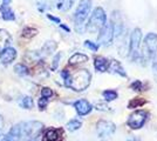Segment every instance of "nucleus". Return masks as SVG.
<instances>
[{
    "label": "nucleus",
    "instance_id": "f257e3e1",
    "mask_svg": "<svg viewBox=\"0 0 157 141\" xmlns=\"http://www.w3.org/2000/svg\"><path fill=\"white\" fill-rule=\"evenodd\" d=\"M62 78L65 80L66 87L76 92H82L90 85L92 74L88 69H78L75 72H69L68 69L62 71Z\"/></svg>",
    "mask_w": 157,
    "mask_h": 141
},
{
    "label": "nucleus",
    "instance_id": "f03ea898",
    "mask_svg": "<svg viewBox=\"0 0 157 141\" xmlns=\"http://www.w3.org/2000/svg\"><path fill=\"white\" fill-rule=\"evenodd\" d=\"M105 22H107V15L105 10L102 7H96L93 11L92 15L86 25V31L90 34L98 33L105 25Z\"/></svg>",
    "mask_w": 157,
    "mask_h": 141
},
{
    "label": "nucleus",
    "instance_id": "7ed1b4c3",
    "mask_svg": "<svg viewBox=\"0 0 157 141\" xmlns=\"http://www.w3.org/2000/svg\"><path fill=\"white\" fill-rule=\"evenodd\" d=\"M157 53V34L156 33H148L145 35L142 45V53L140 54V59L145 61L152 60Z\"/></svg>",
    "mask_w": 157,
    "mask_h": 141
},
{
    "label": "nucleus",
    "instance_id": "20e7f679",
    "mask_svg": "<svg viewBox=\"0 0 157 141\" xmlns=\"http://www.w3.org/2000/svg\"><path fill=\"white\" fill-rule=\"evenodd\" d=\"M90 8H92V0H80L76 11L74 13V21L78 31H81V27L83 26L85 21L89 15Z\"/></svg>",
    "mask_w": 157,
    "mask_h": 141
},
{
    "label": "nucleus",
    "instance_id": "39448f33",
    "mask_svg": "<svg viewBox=\"0 0 157 141\" xmlns=\"http://www.w3.org/2000/svg\"><path fill=\"white\" fill-rule=\"evenodd\" d=\"M20 126H21V136L26 141L36 138L44 127V125L39 121L22 122V123H20Z\"/></svg>",
    "mask_w": 157,
    "mask_h": 141
},
{
    "label": "nucleus",
    "instance_id": "423d86ee",
    "mask_svg": "<svg viewBox=\"0 0 157 141\" xmlns=\"http://www.w3.org/2000/svg\"><path fill=\"white\" fill-rule=\"evenodd\" d=\"M142 40V31L140 28H135L130 35V42H129V55L131 60H137L140 58V46Z\"/></svg>",
    "mask_w": 157,
    "mask_h": 141
},
{
    "label": "nucleus",
    "instance_id": "0eeeda50",
    "mask_svg": "<svg viewBox=\"0 0 157 141\" xmlns=\"http://www.w3.org/2000/svg\"><path fill=\"white\" fill-rule=\"evenodd\" d=\"M148 112L145 111H135L134 113H131L129 119L127 121L128 127H130L131 129H140L144 126V123L148 120Z\"/></svg>",
    "mask_w": 157,
    "mask_h": 141
},
{
    "label": "nucleus",
    "instance_id": "6e6552de",
    "mask_svg": "<svg viewBox=\"0 0 157 141\" xmlns=\"http://www.w3.org/2000/svg\"><path fill=\"white\" fill-rule=\"evenodd\" d=\"M114 28L111 22H105V25L102 27V29L98 32V42L102 46H110L114 41Z\"/></svg>",
    "mask_w": 157,
    "mask_h": 141
},
{
    "label": "nucleus",
    "instance_id": "1a4fd4ad",
    "mask_svg": "<svg viewBox=\"0 0 157 141\" xmlns=\"http://www.w3.org/2000/svg\"><path fill=\"white\" fill-rule=\"evenodd\" d=\"M116 131V126L114 122L111 121H105L101 120L98 122L96 125V132L100 138H107V136H110L115 133Z\"/></svg>",
    "mask_w": 157,
    "mask_h": 141
},
{
    "label": "nucleus",
    "instance_id": "9d476101",
    "mask_svg": "<svg viewBox=\"0 0 157 141\" xmlns=\"http://www.w3.org/2000/svg\"><path fill=\"white\" fill-rule=\"evenodd\" d=\"M17 58V51L13 47H6L0 51V62L4 65H10Z\"/></svg>",
    "mask_w": 157,
    "mask_h": 141
},
{
    "label": "nucleus",
    "instance_id": "9b49d317",
    "mask_svg": "<svg viewBox=\"0 0 157 141\" xmlns=\"http://www.w3.org/2000/svg\"><path fill=\"white\" fill-rule=\"evenodd\" d=\"M74 107H75L76 113H78V115H81V116L89 114L93 109L92 105L87 100H85V99H80V100L75 101V102H74Z\"/></svg>",
    "mask_w": 157,
    "mask_h": 141
},
{
    "label": "nucleus",
    "instance_id": "f8f14e48",
    "mask_svg": "<svg viewBox=\"0 0 157 141\" xmlns=\"http://www.w3.org/2000/svg\"><path fill=\"white\" fill-rule=\"evenodd\" d=\"M20 139H21V126L19 123V125H14L0 141H20Z\"/></svg>",
    "mask_w": 157,
    "mask_h": 141
},
{
    "label": "nucleus",
    "instance_id": "ddd939ff",
    "mask_svg": "<svg viewBox=\"0 0 157 141\" xmlns=\"http://www.w3.org/2000/svg\"><path fill=\"white\" fill-rule=\"evenodd\" d=\"M61 139H62V131L51 128L45 133L42 141H61Z\"/></svg>",
    "mask_w": 157,
    "mask_h": 141
},
{
    "label": "nucleus",
    "instance_id": "4468645a",
    "mask_svg": "<svg viewBox=\"0 0 157 141\" xmlns=\"http://www.w3.org/2000/svg\"><path fill=\"white\" fill-rule=\"evenodd\" d=\"M0 15L4 20L6 21H14L15 20V14L12 11V8L8 6V4H2L0 6Z\"/></svg>",
    "mask_w": 157,
    "mask_h": 141
},
{
    "label": "nucleus",
    "instance_id": "2eb2a0df",
    "mask_svg": "<svg viewBox=\"0 0 157 141\" xmlns=\"http://www.w3.org/2000/svg\"><path fill=\"white\" fill-rule=\"evenodd\" d=\"M94 66L96 68V71L103 73V72H107L108 71V67H109V61L107 60L103 57H98L95 58V61H94Z\"/></svg>",
    "mask_w": 157,
    "mask_h": 141
},
{
    "label": "nucleus",
    "instance_id": "dca6fc26",
    "mask_svg": "<svg viewBox=\"0 0 157 141\" xmlns=\"http://www.w3.org/2000/svg\"><path fill=\"white\" fill-rule=\"evenodd\" d=\"M11 41H12L11 34L8 33L6 29H0V51L10 46Z\"/></svg>",
    "mask_w": 157,
    "mask_h": 141
},
{
    "label": "nucleus",
    "instance_id": "f3484780",
    "mask_svg": "<svg viewBox=\"0 0 157 141\" xmlns=\"http://www.w3.org/2000/svg\"><path fill=\"white\" fill-rule=\"evenodd\" d=\"M108 69L110 71L111 73H116V74H120L121 76H124L127 78V73H125V71L123 69V67L121 66V64L116 60H113L111 62H109V67Z\"/></svg>",
    "mask_w": 157,
    "mask_h": 141
},
{
    "label": "nucleus",
    "instance_id": "a211bd4d",
    "mask_svg": "<svg viewBox=\"0 0 157 141\" xmlns=\"http://www.w3.org/2000/svg\"><path fill=\"white\" fill-rule=\"evenodd\" d=\"M74 2H75V0H58L56 7L61 12H67L73 7Z\"/></svg>",
    "mask_w": 157,
    "mask_h": 141
},
{
    "label": "nucleus",
    "instance_id": "6ab92c4d",
    "mask_svg": "<svg viewBox=\"0 0 157 141\" xmlns=\"http://www.w3.org/2000/svg\"><path fill=\"white\" fill-rule=\"evenodd\" d=\"M88 61V57L82 53H75L69 58V65H78Z\"/></svg>",
    "mask_w": 157,
    "mask_h": 141
},
{
    "label": "nucleus",
    "instance_id": "aec40b11",
    "mask_svg": "<svg viewBox=\"0 0 157 141\" xmlns=\"http://www.w3.org/2000/svg\"><path fill=\"white\" fill-rule=\"evenodd\" d=\"M56 48V44L54 41H47L46 44L44 45L42 49H41V54L44 55H49L51 53H53Z\"/></svg>",
    "mask_w": 157,
    "mask_h": 141
},
{
    "label": "nucleus",
    "instance_id": "412c9836",
    "mask_svg": "<svg viewBox=\"0 0 157 141\" xmlns=\"http://www.w3.org/2000/svg\"><path fill=\"white\" fill-rule=\"evenodd\" d=\"M81 126H82V122L80 120H76V119H73L69 122H67V125H66V127L69 132H75V131L80 129Z\"/></svg>",
    "mask_w": 157,
    "mask_h": 141
},
{
    "label": "nucleus",
    "instance_id": "4be33fe9",
    "mask_svg": "<svg viewBox=\"0 0 157 141\" xmlns=\"http://www.w3.org/2000/svg\"><path fill=\"white\" fill-rule=\"evenodd\" d=\"M103 98H105V101H113L115 99H117V92L116 91H113V89H107V91H103Z\"/></svg>",
    "mask_w": 157,
    "mask_h": 141
},
{
    "label": "nucleus",
    "instance_id": "5701e85b",
    "mask_svg": "<svg viewBox=\"0 0 157 141\" xmlns=\"http://www.w3.org/2000/svg\"><path fill=\"white\" fill-rule=\"evenodd\" d=\"M36 34H38V29L32 28V27H26L22 29V37L27 38V39H31L33 37H35Z\"/></svg>",
    "mask_w": 157,
    "mask_h": 141
},
{
    "label": "nucleus",
    "instance_id": "b1692460",
    "mask_svg": "<svg viewBox=\"0 0 157 141\" xmlns=\"http://www.w3.org/2000/svg\"><path fill=\"white\" fill-rule=\"evenodd\" d=\"M144 104H147V100L141 99V98H136V99H132V100L129 102L128 107L129 108H138V107H141V106H143Z\"/></svg>",
    "mask_w": 157,
    "mask_h": 141
},
{
    "label": "nucleus",
    "instance_id": "393cba45",
    "mask_svg": "<svg viewBox=\"0 0 157 141\" xmlns=\"http://www.w3.org/2000/svg\"><path fill=\"white\" fill-rule=\"evenodd\" d=\"M20 105L25 108V109H32L33 106H34V102H33V99L31 96H25V98L21 100Z\"/></svg>",
    "mask_w": 157,
    "mask_h": 141
},
{
    "label": "nucleus",
    "instance_id": "a878e982",
    "mask_svg": "<svg viewBox=\"0 0 157 141\" xmlns=\"http://www.w3.org/2000/svg\"><path fill=\"white\" fill-rule=\"evenodd\" d=\"M14 71H15V73L19 74V75H26V74H28V68H27V66H25L24 64H18V65H15V66H14Z\"/></svg>",
    "mask_w": 157,
    "mask_h": 141
},
{
    "label": "nucleus",
    "instance_id": "bb28decb",
    "mask_svg": "<svg viewBox=\"0 0 157 141\" xmlns=\"http://www.w3.org/2000/svg\"><path fill=\"white\" fill-rule=\"evenodd\" d=\"M85 46L87 47V48H89L90 51H93V52H96V51L98 49V44H95V42H93V41H90V40H86Z\"/></svg>",
    "mask_w": 157,
    "mask_h": 141
},
{
    "label": "nucleus",
    "instance_id": "cd10ccee",
    "mask_svg": "<svg viewBox=\"0 0 157 141\" xmlns=\"http://www.w3.org/2000/svg\"><path fill=\"white\" fill-rule=\"evenodd\" d=\"M41 96L49 99V98H52L53 96V91L48 87H44L42 89H41Z\"/></svg>",
    "mask_w": 157,
    "mask_h": 141
},
{
    "label": "nucleus",
    "instance_id": "c85d7f7f",
    "mask_svg": "<svg viewBox=\"0 0 157 141\" xmlns=\"http://www.w3.org/2000/svg\"><path fill=\"white\" fill-rule=\"evenodd\" d=\"M130 88L134 91H143V84L140 80H135V82L130 85Z\"/></svg>",
    "mask_w": 157,
    "mask_h": 141
},
{
    "label": "nucleus",
    "instance_id": "c756f323",
    "mask_svg": "<svg viewBox=\"0 0 157 141\" xmlns=\"http://www.w3.org/2000/svg\"><path fill=\"white\" fill-rule=\"evenodd\" d=\"M38 105H39L40 109H41V111H44V109L47 107V105H48V99H47V98H44V96H41V98L39 99Z\"/></svg>",
    "mask_w": 157,
    "mask_h": 141
},
{
    "label": "nucleus",
    "instance_id": "7c9ffc66",
    "mask_svg": "<svg viewBox=\"0 0 157 141\" xmlns=\"http://www.w3.org/2000/svg\"><path fill=\"white\" fill-rule=\"evenodd\" d=\"M60 59H61V53H58L55 57H54V59H53V65H52L53 69H56V68H58V66H59V62H60Z\"/></svg>",
    "mask_w": 157,
    "mask_h": 141
},
{
    "label": "nucleus",
    "instance_id": "2f4dec72",
    "mask_svg": "<svg viewBox=\"0 0 157 141\" xmlns=\"http://www.w3.org/2000/svg\"><path fill=\"white\" fill-rule=\"evenodd\" d=\"M47 18L49 19V20H52V21H54V22H56V24H61V20H60L59 18H56V17H53L52 14H47Z\"/></svg>",
    "mask_w": 157,
    "mask_h": 141
},
{
    "label": "nucleus",
    "instance_id": "473e14b6",
    "mask_svg": "<svg viewBox=\"0 0 157 141\" xmlns=\"http://www.w3.org/2000/svg\"><path fill=\"white\" fill-rule=\"evenodd\" d=\"M110 107H108V106H105V105H101V104H98L96 105V109H98V111H110L109 109Z\"/></svg>",
    "mask_w": 157,
    "mask_h": 141
},
{
    "label": "nucleus",
    "instance_id": "72a5a7b5",
    "mask_svg": "<svg viewBox=\"0 0 157 141\" xmlns=\"http://www.w3.org/2000/svg\"><path fill=\"white\" fill-rule=\"evenodd\" d=\"M152 72H154L155 78L157 79V58L154 60V62H152Z\"/></svg>",
    "mask_w": 157,
    "mask_h": 141
},
{
    "label": "nucleus",
    "instance_id": "f704fd0d",
    "mask_svg": "<svg viewBox=\"0 0 157 141\" xmlns=\"http://www.w3.org/2000/svg\"><path fill=\"white\" fill-rule=\"evenodd\" d=\"M127 141H141V139L138 136H130L127 139Z\"/></svg>",
    "mask_w": 157,
    "mask_h": 141
},
{
    "label": "nucleus",
    "instance_id": "c9c22d12",
    "mask_svg": "<svg viewBox=\"0 0 157 141\" xmlns=\"http://www.w3.org/2000/svg\"><path fill=\"white\" fill-rule=\"evenodd\" d=\"M60 26L62 27V28H63L65 31H67V32H71V29H69V28H68V27H67V26H65V25H62V24H60Z\"/></svg>",
    "mask_w": 157,
    "mask_h": 141
},
{
    "label": "nucleus",
    "instance_id": "e433bc0d",
    "mask_svg": "<svg viewBox=\"0 0 157 141\" xmlns=\"http://www.w3.org/2000/svg\"><path fill=\"white\" fill-rule=\"evenodd\" d=\"M1 128H2V118L0 115V132H1Z\"/></svg>",
    "mask_w": 157,
    "mask_h": 141
},
{
    "label": "nucleus",
    "instance_id": "4c0bfd02",
    "mask_svg": "<svg viewBox=\"0 0 157 141\" xmlns=\"http://www.w3.org/2000/svg\"><path fill=\"white\" fill-rule=\"evenodd\" d=\"M12 0H2V4H10Z\"/></svg>",
    "mask_w": 157,
    "mask_h": 141
}]
</instances>
